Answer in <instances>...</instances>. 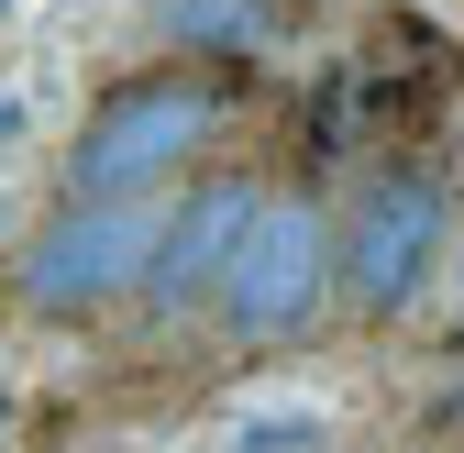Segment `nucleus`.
<instances>
[{
  "label": "nucleus",
  "mask_w": 464,
  "mask_h": 453,
  "mask_svg": "<svg viewBox=\"0 0 464 453\" xmlns=\"http://www.w3.org/2000/svg\"><path fill=\"white\" fill-rule=\"evenodd\" d=\"M332 310V210L310 188H287V199H255L244 221V244H232L221 265V288H210V321H221V343H299V332Z\"/></svg>",
  "instance_id": "3"
},
{
  "label": "nucleus",
  "mask_w": 464,
  "mask_h": 453,
  "mask_svg": "<svg viewBox=\"0 0 464 453\" xmlns=\"http://www.w3.org/2000/svg\"><path fill=\"white\" fill-rule=\"evenodd\" d=\"M453 310H464V265H453Z\"/></svg>",
  "instance_id": "7"
},
{
  "label": "nucleus",
  "mask_w": 464,
  "mask_h": 453,
  "mask_svg": "<svg viewBox=\"0 0 464 453\" xmlns=\"http://www.w3.org/2000/svg\"><path fill=\"white\" fill-rule=\"evenodd\" d=\"M221 111H232V78L210 67V55L111 78V89L89 100L78 155H67V199H144V188H166L188 155H210Z\"/></svg>",
  "instance_id": "2"
},
{
  "label": "nucleus",
  "mask_w": 464,
  "mask_h": 453,
  "mask_svg": "<svg viewBox=\"0 0 464 453\" xmlns=\"http://www.w3.org/2000/svg\"><path fill=\"white\" fill-rule=\"evenodd\" d=\"M144 255H155L144 199H67L23 244V299L44 321H89V310H111V299L144 288Z\"/></svg>",
  "instance_id": "4"
},
{
  "label": "nucleus",
  "mask_w": 464,
  "mask_h": 453,
  "mask_svg": "<svg viewBox=\"0 0 464 453\" xmlns=\"http://www.w3.org/2000/svg\"><path fill=\"white\" fill-rule=\"evenodd\" d=\"M155 23L178 34V55H210V67H244L266 44V0H155Z\"/></svg>",
  "instance_id": "6"
},
{
  "label": "nucleus",
  "mask_w": 464,
  "mask_h": 453,
  "mask_svg": "<svg viewBox=\"0 0 464 453\" xmlns=\"http://www.w3.org/2000/svg\"><path fill=\"white\" fill-rule=\"evenodd\" d=\"M255 178H199V188H178V210L155 221V255H144V321L155 332H178L188 310H210V288H221V265H232V244H244V221H255Z\"/></svg>",
  "instance_id": "5"
},
{
  "label": "nucleus",
  "mask_w": 464,
  "mask_h": 453,
  "mask_svg": "<svg viewBox=\"0 0 464 453\" xmlns=\"http://www.w3.org/2000/svg\"><path fill=\"white\" fill-rule=\"evenodd\" d=\"M442 244H453V178L420 144H398L387 166L354 178V199L332 210V299L354 310L365 332H387L398 310L431 288Z\"/></svg>",
  "instance_id": "1"
}]
</instances>
